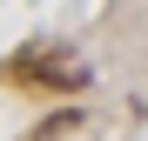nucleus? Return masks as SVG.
<instances>
[{
	"label": "nucleus",
	"mask_w": 148,
	"mask_h": 141,
	"mask_svg": "<svg viewBox=\"0 0 148 141\" xmlns=\"http://www.w3.org/2000/svg\"><path fill=\"white\" fill-rule=\"evenodd\" d=\"M34 81H47V87H88V61H74V54H40V61H34Z\"/></svg>",
	"instance_id": "obj_1"
},
{
	"label": "nucleus",
	"mask_w": 148,
	"mask_h": 141,
	"mask_svg": "<svg viewBox=\"0 0 148 141\" xmlns=\"http://www.w3.org/2000/svg\"><path fill=\"white\" fill-rule=\"evenodd\" d=\"M74 128H81V114H74V108H67V114H47V121L34 128V141H61V134H74Z\"/></svg>",
	"instance_id": "obj_2"
}]
</instances>
